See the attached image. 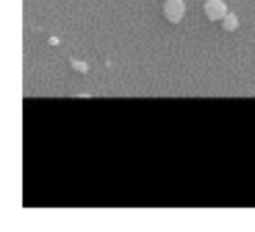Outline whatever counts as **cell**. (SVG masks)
<instances>
[{
    "label": "cell",
    "mask_w": 255,
    "mask_h": 232,
    "mask_svg": "<svg viewBox=\"0 0 255 232\" xmlns=\"http://www.w3.org/2000/svg\"><path fill=\"white\" fill-rule=\"evenodd\" d=\"M185 13V4L182 0H167L164 4V16L170 22H179Z\"/></svg>",
    "instance_id": "1"
},
{
    "label": "cell",
    "mask_w": 255,
    "mask_h": 232,
    "mask_svg": "<svg viewBox=\"0 0 255 232\" xmlns=\"http://www.w3.org/2000/svg\"><path fill=\"white\" fill-rule=\"evenodd\" d=\"M205 12L209 19L217 21L227 15V4L223 0H208L205 4Z\"/></svg>",
    "instance_id": "2"
},
{
    "label": "cell",
    "mask_w": 255,
    "mask_h": 232,
    "mask_svg": "<svg viewBox=\"0 0 255 232\" xmlns=\"http://www.w3.org/2000/svg\"><path fill=\"white\" fill-rule=\"evenodd\" d=\"M238 25H239V19H238V16H236L235 13H229V15H226L224 22H223L224 30H227V31H233V30H236V28H238Z\"/></svg>",
    "instance_id": "3"
},
{
    "label": "cell",
    "mask_w": 255,
    "mask_h": 232,
    "mask_svg": "<svg viewBox=\"0 0 255 232\" xmlns=\"http://www.w3.org/2000/svg\"><path fill=\"white\" fill-rule=\"evenodd\" d=\"M70 64H72V67H73L75 70H78V72H82V73H87V72H88V66H87L85 63H82V61L70 60Z\"/></svg>",
    "instance_id": "4"
},
{
    "label": "cell",
    "mask_w": 255,
    "mask_h": 232,
    "mask_svg": "<svg viewBox=\"0 0 255 232\" xmlns=\"http://www.w3.org/2000/svg\"><path fill=\"white\" fill-rule=\"evenodd\" d=\"M49 43H51V45H58V39H57V37H51V39H49Z\"/></svg>",
    "instance_id": "5"
}]
</instances>
